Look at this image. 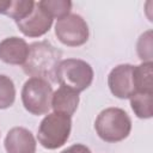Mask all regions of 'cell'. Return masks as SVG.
Returning a JSON list of instances; mask_svg holds the SVG:
<instances>
[{"label":"cell","mask_w":153,"mask_h":153,"mask_svg":"<svg viewBox=\"0 0 153 153\" xmlns=\"http://www.w3.org/2000/svg\"><path fill=\"white\" fill-rule=\"evenodd\" d=\"M61 51L47 41L35 42L29 45V55L23 69L32 78L55 80V72L60 63Z\"/></svg>","instance_id":"1"},{"label":"cell","mask_w":153,"mask_h":153,"mask_svg":"<svg viewBox=\"0 0 153 153\" xmlns=\"http://www.w3.org/2000/svg\"><path fill=\"white\" fill-rule=\"evenodd\" d=\"M94 129L103 141L118 142L130 134L131 120L123 109L108 108L97 116Z\"/></svg>","instance_id":"2"},{"label":"cell","mask_w":153,"mask_h":153,"mask_svg":"<svg viewBox=\"0 0 153 153\" xmlns=\"http://www.w3.org/2000/svg\"><path fill=\"white\" fill-rule=\"evenodd\" d=\"M55 80L61 86L79 93L92 84L93 69L84 60L66 59L60 61L55 72Z\"/></svg>","instance_id":"3"},{"label":"cell","mask_w":153,"mask_h":153,"mask_svg":"<svg viewBox=\"0 0 153 153\" xmlns=\"http://www.w3.org/2000/svg\"><path fill=\"white\" fill-rule=\"evenodd\" d=\"M72 129V120L69 116L51 112L41 122L37 131L39 143L47 149H56L66 143Z\"/></svg>","instance_id":"4"},{"label":"cell","mask_w":153,"mask_h":153,"mask_svg":"<svg viewBox=\"0 0 153 153\" xmlns=\"http://www.w3.org/2000/svg\"><path fill=\"white\" fill-rule=\"evenodd\" d=\"M53 88L49 82L41 78H30L22 90V102L24 108L32 115L48 114L51 108Z\"/></svg>","instance_id":"5"},{"label":"cell","mask_w":153,"mask_h":153,"mask_svg":"<svg viewBox=\"0 0 153 153\" xmlns=\"http://www.w3.org/2000/svg\"><path fill=\"white\" fill-rule=\"evenodd\" d=\"M55 35L57 39L68 47H79L88 39V26L85 19L76 14L69 13L55 24Z\"/></svg>","instance_id":"6"},{"label":"cell","mask_w":153,"mask_h":153,"mask_svg":"<svg viewBox=\"0 0 153 153\" xmlns=\"http://www.w3.org/2000/svg\"><path fill=\"white\" fill-rule=\"evenodd\" d=\"M108 85L115 97L120 99L130 98L136 93L134 84V66L124 63L112 68L108 76Z\"/></svg>","instance_id":"7"},{"label":"cell","mask_w":153,"mask_h":153,"mask_svg":"<svg viewBox=\"0 0 153 153\" xmlns=\"http://www.w3.org/2000/svg\"><path fill=\"white\" fill-rule=\"evenodd\" d=\"M16 24L23 35L27 37H41L50 30L53 25V18L41 8L38 2H35L32 12L26 18L17 22Z\"/></svg>","instance_id":"8"},{"label":"cell","mask_w":153,"mask_h":153,"mask_svg":"<svg viewBox=\"0 0 153 153\" xmlns=\"http://www.w3.org/2000/svg\"><path fill=\"white\" fill-rule=\"evenodd\" d=\"M4 145L7 153H36V140L32 133L23 127L10 129Z\"/></svg>","instance_id":"9"},{"label":"cell","mask_w":153,"mask_h":153,"mask_svg":"<svg viewBox=\"0 0 153 153\" xmlns=\"http://www.w3.org/2000/svg\"><path fill=\"white\" fill-rule=\"evenodd\" d=\"M29 55V45L19 37H7L0 42V60L8 65H24Z\"/></svg>","instance_id":"10"},{"label":"cell","mask_w":153,"mask_h":153,"mask_svg":"<svg viewBox=\"0 0 153 153\" xmlns=\"http://www.w3.org/2000/svg\"><path fill=\"white\" fill-rule=\"evenodd\" d=\"M79 105V93L60 86L51 97V108L54 112L63 114L67 116H72Z\"/></svg>","instance_id":"11"},{"label":"cell","mask_w":153,"mask_h":153,"mask_svg":"<svg viewBox=\"0 0 153 153\" xmlns=\"http://www.w3.org/2000/svg\"><path fill=\"white\" fill-rule=\"evenodd\" d=\"M134 84L136 92L153 93V63L142 62L134 66Z\"/></svg>","instance_id":"12"},{"label":"cell","mask_w":153,"mask_h":153,"mask_svg":"<svg viewBox=\"0 0 153 153\" xmlns=\"http://www.w3.org/2000/svg\"><path fill=\"white\" fill-rule=\"evenodd\" d=\"M130 106L139 118H151L153 116V93L136 92L130 97Z\"/></svg>","instance_id":"13"},{"label":"cell","mask_w":153,"mask_h":153,"mask_svg":"<svg viewBox=\"0 0 153 153\" xmlns=\"http://www.w3.org/2000/svg\"><path fill=\"white\" fill-rule=\"evenodd\" d=\"M38 5L53 19H61L68 16L72 8V2L69 0H42L38 1Z\"/></svg>","instance_id":"14"},{"label":"cell","mask_w":153,"mask_h":153,"mask_svg":"<svg viewBox=\"0 0 153 153\" xmlns=\"http://www.w3.org/2000/svg\"><path fill=\"white\" fill-rule=\"evenodd\" d=\"M16 100V87L12 79L0 74V109H7Z\"/></svg>","instance_id":"15"},{"label":"cell","mask_w":153,"mask_h":153,"mask_svg":"<svg viewBox=\"0 0 153 153\" xmlns=\"http://www.w3.org/2000/svg\"><path fill=\"white\" fill-rule=\"evenodd\" d=\"M33 7H35V1L32 0H11L6 16L14 19V22L17 23L26 18L32 12Z\"/></svg>","instance_id":"16"},{"label":"cell","mask_w":153,"mask_h":153,"mask_svg":"<svg viewBox=\"0 0 153 153\" xmlns=\"http://www.w3.org/2000/svg\"><path fill=\"white\" fill-rule=\"evenodd\" d=\"M137 55L143 62H152V31L148 30L142 33L136 45Z\"/></svg>","instance_id":"17"},{"label":"cell","mask_w":153,"mask_h":153,"mask_svg":"<svg viewBox=\"0 0 153 153\" xmlns=\"http://www.w3.org/2000/svg\"><path fill=\"white\" fill-rule=\"evenodd\" d=\"M61 153H92V152H91L90 148L86 147L85 145L75 143V145H72V146L67 147V148L63 149Z\"/></svg>","instance_id":"18"},{"label":"cell","mask_w":153,"mask_h":153,"mask_svg":"<svg viewBox=\"0 0 153 153\" xmlns=\"http://www.w3.org/2000/svg\"><path fill=\"white\" fill-rule=\"evenodd\" d=\"M11 0H0V13L1 14H6L8 7H10Z\"/></svg>","instance_id":"19"}]
</instances>
